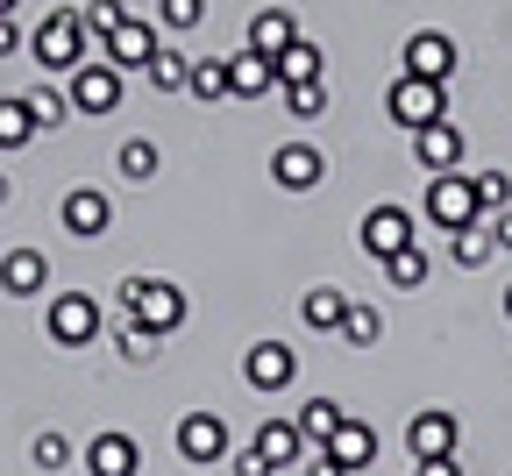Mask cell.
<instances>
[{"mask_svg":"<svg viewBox=\"0 0 512 476\" xmlns=\"http://www.w3.org/2000/svg\"><path fill=\"white\" fill-rule=\"evenodd\" d=\"M278 93H285L292 121H320V114H328V79H299V86H278Z\"/></svg>","mask_w":512,"mask_h":476,"instance_id":"obj_32","label":"cell"},{"mask_svg":"<svg viewBox=\"0 0 512 476\" xmlns=\"http://www.w3.org/2000/svg\"><path fill=\"white\" fill-rule=\"evenodd\" d=\"M505 320H512V285H505Z\"/></svg>","mask_w":512,"mask_h":476,"instance_id":"obj_45","label":"cell"},{"mask_svg":"<svg viewBox=\"0 0 512 476\" xmlns=\"http://www.w3.org/2000/svg\"><path fill=\"white\" fill-rule=\"evenodd\" d=\"M342 342H349V349H377V342H384V313H377L370 299H349V320H342Z\"/></svg>","mask_w":512,"mask_h":476,"instance_id":"obj_30","label":"cell"},{"mask_svg":"<svg viewBox=\"0 0 512 476\" xmlns=\"http://www.w3.org/2000/svg\"><path fill=\"white\" fill-rule=\"evenodd\" d=\"M413 476H463V469H456V455H434V462H420Z\"/></svg>","mask_w":512,"mask_h":476,"instance_id":"obj_43","label":"cell"},{"mask_svg":"<svg viewBox=\"0 0 512 476\" xmlns=\"http://www.w3.org/2000/svg\"><path fill=\"white\" fill-rule=\"evenodd\" d=\"M86 469H93V476H136V469H143V448L128 441V434H93Z\"/></svg>","mask_w":512,"mask_h":476,"instance_id":"obj_21","label":"cell"},{"mask_svg":"<svg viewBox=\"0 0 512 476\" xmlns=\"http://www.w3.org/2000/svg\"><path fill=\"white\" fill-rule=\"evenodd\" d=\"M420 214L441 228V235H456V228H470V221H484V207H477V185H470V171H441V178H427V192H420Z\"/></svg>","mask_w":512,"mask_h":476,"instance_id":"obj_4","label":"cell"},{"mask_svg":"<svg viewBox=\"0 0 512 476\" xmlns=\"http://www.w3.org/2000/svg\"><path fill=\"white\" fill-rule=\"evenodd\" d=\"M22 100H29V114H36V128H64V114H72V100H64L57 86H29Z\"/></svg>","mask_w":512,"mask_h":476,"instance_id":"obj_35","label":"cell"},{"mask_svg":"<svg viewBox=\"0 0 512 476\" xmlns=\"http://www.w3.org/2000/svg\"><path fill=\"white\" fill-rule=\"evenodd\" d=\"M121 93H128V72H114L107 57H86V64L64 72V100H72L79 121H107V114L121 107Z\"/></svg>","mask_w":512,"mask_h":476,"instance_id":"obj_2","label":"cell"},{"mask_svg":"<svg viewBox=\"0 0 512 476\" xmlns=\"http://www.w3.org/2000/svg\"><path fill=\"white\" fill-rule=\"evenodd\" d=\"M29 57L43 64L50 79H64L72 64H86V57H93V43H86V22H79V8H50V15L36 22V36H29Z\"/></svg>","mask_w":512,"mask_h":476,"instance_id":"obj_1","label":"cell"},{"mask_svg":"<svg viewBox=\"0 0 512 476\" xmlns=\"http://www.w3.org/2000/svg\"><path fill=\"white\" fill-rule=\"evenodd\" d=\"M121 313L171 342V334L185 327V292H178L171 278H128V285H121Z\"/></svg>","mask_w":512,"mask_h":476,"instance_id":"obj_3","label":"cell"},{"mask_svg":"<svg viewBox=\"0 0 512 476\" xmlns=\"http://www.w3.org/2000/svg\"><path fill=\"white\" fill-rule=\"evenodd\" d=\"M29 455H36V469H64V462H72V441H64V434H57V427H43V434H36V448H29Z\"/></svg>","mask_w":512,"mask_h":476,"instance_id":"obj_38","label":"cell"},{"mask_svg":"<svg viewBox=\"0 0 512 476\" xmlns=\"http://www.w3.org/2000/svg\"><path fill=\"white\" fill-rule=\"evenodd\" d=\"M491 242L512 256V207H498V214H491Z\"/></svg>","mask_w":512,"mask_h":476,"instance_id":"obj_41","label":"cell"},{"mask_svg":"<svg viewBox=\"0 0 512 476\" xmlns=\"http://www.w3.org/2000/svg\"><path fill=\"white\" fill-rule=\"evenodd\" d=\"M79 22H86V43H93V57H100V43L128 22V0H79Z\"/></svg>","mask_w":512,"mask_h":476,"instance_id":"obj_29","label":"cell"},{"mask_svg":"<svg viewBox=\"0 0 512 476\" xmlns=\"http://www.w3.org/2000/svg\"><path fill=\"white\" fill-rule=\"evenodd\" d=\"M114 171H121L128 185H150V178L164 171V150L150 143V135H128V143L114 150Z\"/></svg>","mask_w":512,"mask_h":476,"instance_id":"obj_24","label":"cell"},{"mask_svg":"<svg viewBox=\"0 0 512 476\" xmlns=\"http://www.w3.org/2000/svg\"><path fill=\"white\" fill-rule=\"evenodd\" d=\"M8 199H15V185H8V171H0V207H8Z\"/></svg>","mask_w":512,"mask_h":476,"instance_id":"obj_44","label":"cell"},{"mask_svg":"<svg viewBox=\"0 0 512 476\" xmlns=\"http://www.w3.org/2000/svg\"><path fill=\"white\" fill-rule=\"evenodd\" d=\"M15 50H29V36H22L15 15H0V57H15Z\"/></svg>","mask_w":512,"mask_h":476,"instance_id":"obj_40","label":"cell"},{"mask_svg":"<svg viewBox=\"0 0 512 476\" xmlns=\"http://www.w3.org/2000/svg\"><path fill=\"white\" fill-rule=\"evenodd\" d=\"M299 476H349V469H342L328 448H313V455H299Z\"/></svg>","mask_w":512,"mask_h":476,"instance_id":"obj_39","label":"cell"},{"mask_svg":"<svg viewBox=\"0 0 512 476\" xmlns=\"http://www.w3.org/2000/svg\"><path fill=\"white\" fill-rule=\"evenodd\" d=\"M420 235H413V214L406 207H392V199H377V207L356 221V249L370 256V263H384V256H399V249H413Z\"/></svg>","mask_w":512,"mask_h":476,"instance_id":"obj_7","label":"cell"},{"mask_svg":"<svg viewBox=\"0 0 512 476\" xmlns=\"http://www.w3.org/2000/svg\"><path fill=\"white\" fill-rule=\"evenodd\" d=\"M264 93H278V64L256 57V50H235L228 57V100H264Z\"/></svg>","mask_w":512,"mask_h":476,"instance_id":"obj_19","label":"cell"},{"mask_svg":"<svg viewBox=\"0 0 512 476\" xmlns=\"http://www.w3.org/2000/svg\"><path fill=\"white\" fill-rule=\"evenodd\" d=\"M384 114H392L406 135L427 128V121H448V86H441V79H413V72H399L392 86H384Z\"/></svg>","mask_w":512,"mask_h":476,"instance_id":"obj_5","label":"cell"},{"mask_svg":"<svg viewBox=\"0 0 512 476\" xmlns=\"http://www.w3.org/2000/svg\"><path fill=\"white\" fill-rule=\"evenodd\" d=\"M342 420H349V413H342V398H306V405H299V420H292V427L306 434V448H328Z\"/></svg>","mask_w":512,"mask_h":476,"instance_id":"obj_23","label":"cell"},{"mask_svg":"<svg viewBox=\"0 0 512 476\" xmlns=\"http://www.w3.org/2000/svg\"><path fill=\"white\" fill-rule=\"evenodd\" d=\"M57 228L72 235V242H100L107 228H114V199L100 192V185H72L57 199Z\"/></svg>","mask_w":512,"mask_h":476,"instance_id":"obj_10","label":"cell"},{"mask_svg":"<svg viewBox=\"0 0 512 476\" xmlns=\"http://www.w3.org/2000/svg\"><path fill=\"white\" fill-rule=\"evenodd\" d=\"M470 185H477V207L484 214H498V207H512V178L491 164V171H470Z\"/></svg>","mask_w":512,"mask_h":476,"instance_id":"obj_36","label":"cell"},{"mask_svg":"<svg viewBox=\"0 0 512 476\" xmlns=\"http://www.w3.org/2000/svg\"><path fill=\"white\" fill-rule=\"evenodd\" d=\"M185 79H192V57H185L178 43H164V50L150 57V86H157V93H185Z\"/></svg>","mask_w":512,"mask_h":476,"instance_id":"obj_31","label":"cell"},{"mask_svg":"<svg viewBox=\"0 0 512 476\" xmlns=\"http://www.w3.org/2000/svg\"><path fill=\"white\" fill-rule=\"evenodd\" d=\"M299 377V356L285 349V342H256V349H242V384L249 391H285Z\"/></svg>","mask_w":512,"mask_h":476,"instance_id":"obj_15","label":"cell"},{"mask_svg":"<svg viewBox=\"0 0 512 476\" xmlns=\"http://www.w3.org/2000/svg\"><path fill=\"white\" fill-rule=\"evenodd\" d=\"M171 441H178V462H200V469L207 462H228V420L221 413H185Z\"/></svg>","mask_w":512,"mask_h":476,"instance_id":"obj_14","label":"cell"},{"mask_svg":"<svg viewBox=\"0 0 512 476\" xmlns=\"http://www.w3.org/2000/svg\"><path fill=\"white\" fill-rule=\"evenodd\" d=\"M0 292H8V299H36V292H50V256L43 249H8V256H0Z\"/></svg>","mask_w":512,"mask_h":476,"instance_id":"obj_16","label":"cell"},{"mask_svg":"<svg viewBox=\"0 0 512 476\" xmlns=\"http://www.w3.org/2000/svg\"><path fill=\"white\" fill-rule=\"evenodd\" d=\"M150 15H157V29H164V36H192V29L207 22V0H157Z\"/></svg>","mask_w":512,"mask_h":476,"instance_id":"obj_34","label":"cell"},{"mask_svg":"<svg viewBox=\"0 0 512 476\" xmlns=\"http://www.w3.org/2000/svg\"><path fill=\"white\" fill-rule=\"evenodd\" d=\"M377 270H384V285H392V292H420V285H427V270H434V263H427V249L413 242V249H399V256H384Z\"/></svg>","mask_w":512,"mask_h":476,"instance_id":"obj_28","label":"cell"},{"mask_svg":"<svg viewBox=\"0 0 512 476\" xmlns=\"http://www.w3.org/2000/svg\"><path fill=\"white\" fill-rule=\"evenodd\" d=\"M36 114H29V100L22 93H0V150H29L36 143Z\"/></svg>","mask_w":512,"mask_h":476,"instance_id":"obj_25","label":"cell"},{"mask_svg":"<svg viewBox=\"0 0 512 476\" xmlns=\"http://www.w3.org/2000/svg\"><path fill=\"white\" fill-rule=\"evenodd\" d=\"M299 320H306L313 334H342L349 292H342V285H306V292H299Z\"/></svg>","mask_w":512,"mask_h":476,"instance_id":"obj_20","label":"cell"},{"mask_svg":"<svg viewBox=\"0 0 512 476\" xmlns=\"http://www.w3.org/2000/svg\"><path fill=\"white\" fill-rule=\"evenodd\" d=\"M406 143H413V164H420L427 178L463 171V128H456V121H427V128H413V135H406Z\"/></svg>","mask_w":512,"mask_h":476,"instance_id":"obj_13","label":"cell"},{"mask_svg":"<svg viewBox=\"0 0 512 476\" xmlns=\"http://www.w3.org/2000/svg\"><path fill=\"white\" fill-rule=\"evenodd\" d=\"M271 64H278V86H299V79H328V50H320V43H306V36H299L285 57H271Z\"/></svg>","mask_w":512,"mask_h":476,"instance_id":"obj_26","label":"cell"},{"mask_svg":"<svg viewBox=\"0 0 512 476\" xmlns=\"http://www.w3.org/2000/svg\"><path fill=\"white\" fill-rule=\"evenodd\" d=\"M157 349H164V334H150V327H136V320L121 327V356H128V363H157Z\"/></svg>","mask_w":512,"mask_h":476,"instance_id":"obj_37","label":"cell"},{"mask_svg":"<svg viewBox=\"0 0 512 476\" xmlns=\"http://www.w3.org/2000/svg\"><path fill=\"white\" fill-rule=\"evenodd\" d=\"M456 64H463V50H456V36L448 29H413L406 36V50H399V72H413V79H456Z\"/></svg>","mask_w":512,"mask_h":476,"instance_id":"obj_9","label":"cell"},{"mask_svg":"<svg viewBox=\"0 0 512 476\" xmlns=\"http://www.w3.org/2000/svg\"><path fill=\"white\" fill-rule=\"evenodd\" d=\"M185 93H192V100H228V57H192Z\"/></svg>","mask_w":512,"mask_h":476,"instance_id":"obj_33","label":"cell"},{"mask_svg":"<svg viewBox=\"0 0 512 476\" xmlns=\"http://www.w3.org/2000/svg\"><path fill=\"white\" fill-rule=\"evenodd\" d=\"M235 476H271V462L256 455V448H242V455H235Z\"/></svg>","mask_w":512,"mask_h":476,"instance_id":"obj_42","label":"cell"},{"mask_svg":"<svg viewBox=\"0 0 512 476\" xmlns=\"http://www.w3.org/2000/svg\"><path fill=\"white\" fill-rule=\"evenodd\" d=\"M0 15H15V0H0Z\"/></svg>","mask_w":512,"mask_h":476,"instance_id":"obj_46","label":"cell"},{"mask_svg":"<svg viewBox=\"0 0 512 476\" xmlns=\"http://www.w3.org/2000/svg\"><path fill=\"white\" fill-rule=\"evenodd\" d=\"M249 448L264 455V462H271V476H278L285 462H299V455H306V434H299L292 420H264V427H256V441H249Z\"/></svg>","mask_w":512,"mask_h":476,"instance_id":"obj_22","label":"cell"},{"mask_svg":"<svg viewBox=\"0 0 512 476\" xmlns=\"http://www.w3.org/2000/svg\"><path fill=\"white\" fill-rule=\"evenodd\" d=\"M157 50H164V29H157V15H136V8H128V22L100 43V57L114 64V72H150Z\"/></svg>","mask_w":512,"mask_h":476,"instance_id":"obj_8","label":"cell"},{"mask_svg":"<svg viewBox=\"0 0 512 476\" xmlns=\"http://www.w3.org/2000/svg\"><path fill=\"white\" fill-rule=\"evenodd\" d=\"M320 178H328V157H320V143L292 135V143L271 150V185H278V192H313Z\"/></svg>","mask_w":512,"mask_h":476,"instance_id":"obj_11","label":"cell"},{"mask_svg":"<svg viewBox=\"0 0 512 476\" xmlns=\"http://www.w3.org/2000/svg\"><path fill=\"white\" fill-rule=\"evenodd\" d=\"M100 327H107V313H100L93 292H57L50 299V342L57 349H93Z\"/></svg>","mask_w":512,"mask_h":476,"instance_id":"obj_6","label":"cell"},{"mask_svg":"<svg viewBox=\"0 0 512 476\" xmlns=\"http://www.w3.org/2000/svg\"><path fill=\"white\" fill-rule=\"evenodd\" d=\"M491 249H498V242H491V214L448 235V256H456V270H484V263H491Z\"/></svg>","mask_w":512,"mask_h":476,"instance_id":"obj_27","label":"cell"},{"mask_svg":"<svg viewBox=\"0 0 512 476\" xmlns=\"http://www.w3.org/2000/svg\"><path fill=\"white\" fill-rule=\"evenodd\" d=\"M292 43H299L292 8H256V15H249V29H242V50H256V57H285Z\"/></svg>","mask_w":512,"mask_h":476,"instance_id":"obj_17","label":"cell"},{"mask_svg":"<svg viewBox=\"0 0 512 476\" xmlns=\"http://www.w3.org/2000/svg\"><path fill=\"white\" fill-rule=\"evenodd\" d=\"M328 455H335V462H342L349 476H363V469H377V427L349 413V420L335 427V441H328Z\"/></svg>","mask_w":512,"mask_h":476,"instance_id":"obj_18","label":"cell"},{"mask_svg":"<svg viewBox=\"0 0 512 476\" xmlns=\"http://www.w3.org/2000/svg\"><path fill=\"white\" fill-rule=\"evenodd\" d=\"M456 441H463V420L448 413V405H420V413L406 420V448H413V462L456 455Z\"/></svg>","mask_w":512,"mask_h":476,"instance_id":"obj_12","label":"cell"}]
</instances>
